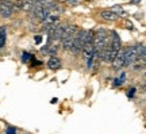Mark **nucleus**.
<instances>
[{
    "instance_id": "obj_1",
    "label": "nucleus",
    "mask_w": 146,
    "mask_h": 134,
    "mask_svg": "<svg viewBox=\"0 0 146 134\" xmlns=\"http://www.w3.org/2000/svg\"><path fill=\"white\" fill-rule=\"evenodd\" d=\"M108 35L110 31H107L106 29L100 27L95 31V38H94V46H95V52L99 53L100 50H103L107 43H108Z\"/></svg>"
},
{
    "instance_id": "obj_2",
    "label": "nucleus",
    "mask_w": 146,
    "mask_h": 134,
    "mask_svg": "<svg viewBox=\"0 0 146 134\" xmlns=\"http://www.w3.org/2000/svg\"><path fill=\"white\" fill-rule=\"evenodd\" d=\"M14 12H15V7H14V3L11 0H4V1L0 3V16L1 18L8 19L14 15Z\"/></svg>"
},
{
    "instance_id": "obj_3",
    "label": "nucleus",
    "mask_w": 146,
    "mask_h": 134,
    "mask_svg": "<svg viewBox=\"0 0 146 134\" xmlns=\"http://www.w3.org/2000/svg\"><path fill=\"white\" fill-rule=\"evenodd\" d=\"M125 52V67H131L138 58V52H137V46H129L123 49Z\"/></svg>"
},
{
    "instance_id": "obj_4",
    "label": "nucleus",
    "mask_w": 146,
    "mask_h": 134,
    "mask_svg": "<svg viewBox=\"0 0 146 134\" xmlns=\"http://www.w3.org/2000/svg\"><path fill=\"white\" fill-rule=\"evenodd\" d=\"M14 7L15 10L18 11H26V12H30L34 7V3L29 1V0H15L14 1Z\"/></svg>"
},
{
    "instance_id": "obj_5",
    "label": "nucleus",
    "mask_w": 146,
    "mask_h": 134,
    "mask_svg": "<svg viewBox=\"0 0 146 134\" xmlns=\"http://www.w3.org/2000/svg\"><path fill=\"white\" fill-rule=\"evenodd\" d=\"M111 65H112L114 71H119V69H122V68L125 67V52H123V49L116 54V57L111 62Z\"/></svg>"
},
{
    "instance_id": "obj_6",
    "label": "nucleus",
    "mask_w": 146,
    "mask_h": 134,
    "mask_svg": "<svg viewBox=\"0 0 146 134\" xmlns=\"http://www.w3.org/2000/svg\"><path fill=\"white\" fill-rule=\"evenodd\" d=\"M81 52H83V57H84V60H85V62H88L89 60L94 57L95 53H96V52H95L94 43H84Z\"/></svg>"
},
{
    "instance_id": "obj_7",
    "label": "nucleus",
    "mask_w": 146,
    "mask_h": 134,
    "mask_svg": "<svg viewBox=\"0 0 146 134\" xmlns=\"http://www.w3.org/2000/svg\"><path fill=\"white\" fill-rule=\"evenodd\" d=\"M61 65H62L61 58H58L57 56L49 57V60H47V68H49L50 71H58V69L61 68Z\"/></svg>"
},
{
    "instance_id": "obj_8",
    "label": "nucleus",
    "mask_w": 146,
    "mask_h": 134,
    "mask_svg": "<svg viewBox=\"0 0 146 134\" xmlns=\"http://www.w3.org/2000/svg\"><path fill=\"white\" fill-rule=\"evenodd\" d=\"M76 31H77V26H76V25H68V26H65L64 27V33H62V38H61V41L74 37Z\"/></svg>"
},
{
    "instance_id": "obj_9",
    "label": "nucleus",
    "mask_w": 146,
    "mask_h": 134,
    "mask_svg": "<svg viewBox=\"0 0 146 134\" xmlns=\"http://www.w3.org/2000/svg\"><path fill=\"white\" fill-rule=\"evenodd\" d=\"M99 15L102 16V18H103L104 21H108V22H114V21H116V19L119 18V16L116 15V14H114L112 11H110V10H104V11H102V12L99 14Z\"/></svg>"
},
{
    "instance_id": "obj_10",
    "label": "nucleus",
    "mask_w": 146,
    "mask_h": 134,
    "mask_svg": "<svg viewBox=\"0 0 146 134\" xmlns=\"http://www.w3.org/2000/svg\"><path fill=\"white\" fill-rule=\"evenodd\" d=\"M5 41H7V27L0 26V50L4 47Z\"/></svg>"
},
{
    "instance_id": "obj_11",
    "label": "nucleus",
    "mask_w": 146,
    "mask_h": 134,
    "mask_svg": "<svg viewBox=\"0 0 146 134\" xmlns=\"http://www.w3.org/2000/svg\"><path fill=\"white\" fill-rule=\"evenodd\" d=\"M95 38V31L94 30H85L84 34V43H94Z\"/></svg>"
},
{
    "instance_id": "obj_12",
    "label": "nucleus",
    "mask_w": 146,
    "mask_h": 134,
    "mask_svg": "<svg viewBox=\"0 0 146 134\" xmlns=\"http://www.w3.org/2000/svg\"><path fill=\"white\" fill-rule=\"evenodd\" d=\"M110 11H112V12H114V14H116V15H118V16L126 15V12H125V11H123V8H122L120 5H114V7H112V8H111V10H110Z\"/></svg>"
},
{
    "instance_id": "obj_13",
    "label": "nucleus",
    "mask_w": 146,
    "mask_h": 134,
    "mask_svg": "<svg viewBox=\"0 0 146 134\" xmlns=\"http://www.w3.org/2000/svg\"><path fill=\"white\" fill-rule=\"evenodd\" d=\"M30 58H33V56H30L29 53H23V56H22V61H23V62H29V61H30Z\"/></svg>"
},
{
    "instance_id": "obj_14",
    "label": "nucleus",
    "mask_w": 146,
    "mask_h": 134,
    "mask_svg": "<svg viewBox=\"0 0 146 134\" xmlns=\"http://www.w3.org/2000/svg\"><path fill=\"white\" fill-rule=\"evenodd\" d=\"M16 133V129L15 127H8V129H7V133L5 134H15Z\"/></svg>"
},
{
    "instance_id": "obj_15",
    "label": "nucleus",
    "mask_w": 146,
    "mask_h": 134,
    "mask_svg": "<svg viewBox=\"0 0 146 134\" xmlns=\"http://www.w3.org/2000/svg\"><path fill=\"white\" fill-rule=\"evenodd\" d=\"M134 92H135V88H130V89H129V93H127V95H129V98H133Z\"/></svg>"
},
{
    "instance_id": "obj_16",
    "label": "nucleus",
    "mask_w": 146,
    "mask_h": 134,
    "mask_svg": "<svg viewBox=\"0 0 146 134\" xmlns=\"http://www.w3.org/2000/svg\"><path fill=\"white\" fill-rule=\"evenodd\" d=\"M41 41H42V37L41 35H36L35 37V43H41Z\"/></svg>"
},
{
    "instance_id": "obj_17",
    "label": "nucleus",
    "mask_w": 146,
    "mask_h": 134,
    "mask_svg": "<svg viewBox=\"0 0 146 134\" xmlns=\"http://www.w3.org/2000/svg\"><path fill=\"white\" fill-rule=\"evenodd\" d=\"M139 1H141V0H133L131 3H139Z\"/></svg>"
},
{
    "instance_id": "obj_18",
    "label": "nucleus",
    "mask_w": 146,
    "mask_h": 134,
    "mask_svg": "<svg viewBox=\"0 0 146 134\" xmlns=\"http://www.w3.org/2000/svg\"><path fill=\"white\" fill-rule=\"evenodd\" d=\"M1 1H4V0H0V3H1Z\"/></svg>"
},
{
    "instance_id": "obj_19",
    "label": "nucleus",
    "mask_w": 146,
    "mask_h": 134,
    "mask_svg": "<svg viewBox=\"0 0 146 134\" xmlns=\"http://www.w3.org/2000/svg\"><path fill=\"white\" fill-rule=\"evenodd\" d=\"M145 79H146V72H145Z\"/></svg>"
},
{
    "instance_id": "obj_20",
    "label": "nucleus",
    "mask_w": 146,
    "mask_h": 134,
    "mask_svg": "<svg viewBox=\"0 0 146 134\" xmlns=\"http://www.w3.org/2000/svg\"><path fill=\"white\" fill-rule=\"evenodd\" d=\"M25 134H29V133H25Z\"/></svg>"
},
{
    "instance_id": "obj_21",
    "label": "nucleus",
    "mask_w": 146,
    "mask_h": 134,
    "mask_svg": "<svg viewBox=\"0 0 146 134\" xmlns=\"http://www.w3.org/2000/svg\"><path fill=\"white\" fill-rule=\"evenodd\" d=\"M0 18H1V16H0Z\"/></svg>"
}]
</instances>
